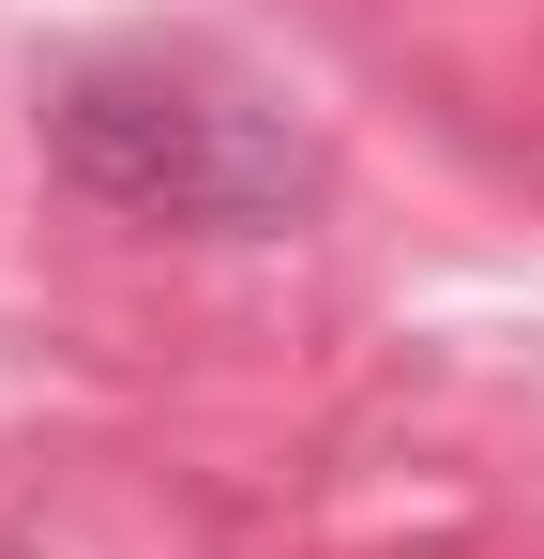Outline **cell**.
<instances>
[{
	"instance_id": "1",
	"label": "cell",
	"mask_w": 544,
	"mask_h": 559,
	"mask_svg": "<svg viewBox=\"0 0 544 559\" xmlns=\"http://www.w3.org/2000/svg\"><path fill=\"white\" fill-rule=\"evenodd\" d=\"M61 182L137 212V227H303L318 212V136L287 106L181 76V61H106L46 106Z\"/></svg>"
}]
</instances>
